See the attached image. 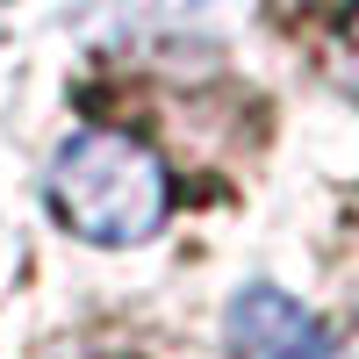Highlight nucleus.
<instances>
[{"instance_id":"obj_2","label":"nucleus","mask_w":359,"mask_h":359,"mask_svg":"<svg viewBox=\"0 0 359 359\" xmlns=\"http://www.w3.org/2000/svg\"><path fill=\"white\" fill-rule=\"evenodd\" d=\"M223 338H230V359H331L323 323L280 287H245L230 302Z\"/></svg>"},{"instance_id":"obj_1","label":"nucleus","mask_w":359,"mask_h":359,"mask_svg":"<svg viewBox=\"0 0 359 359\" xmlns=\"http://www.w3.org/2000/svg\"><path fill=\"white\" fill-rule=\"evenodd\" d=\"M165 165L123 130H79L50 158V208L86 245H144L165 223Z\"/></svg>"}]
</instances>
